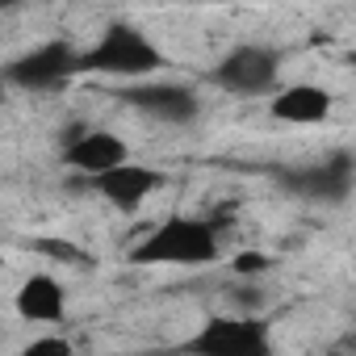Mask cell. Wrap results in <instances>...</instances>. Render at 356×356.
Here are the masks:
<instances>
[{"mask_svg":"<svg viewBox=\"0 0 356 356\" xmlns=\"http://www.w3.org/2000/svg\"><path fill=\"white\" fill-rule=\"evenodd\" d=\"M185 348L202 352V356H268L273 352V335H268V323H260L256 314L206 318L202 331L185 339Z\"/></svg>","mask_w":356,"mask_h":356,"instance_id":"4","label":"cell"},{"mask_svg":"<svg viewBox=\"0 0 356 356\" xmlns=\"http://www.w3.org/2000/svg\"><path fill=\"white\" fill-rule=\"evenodd\" d=\"M122 101L155 122H168V126H189L202 113V97L189 84H176V80H138V84L122 88Z\"/></svg>","mask_w":356,"mask_h":356,"instance_id":"7","label":"cell"},{"mask_svg":"<svg viewBox=\"0 0 356 356\" xmlns=\"http://www.w3.org/2000/svg\"><path fill=\"white\" fill-rule=\"evenodd\" d=\"M26 352H30V356H38V352H55V356H67V352H72V343H67V339H59V335H51V339H38V343H30Z\"/></svg>","mask_w":356,"mask_h":356,"instance_id":"12","label":"cell"},{"mask_svg":"<svg viewBox=\"0 0 356 356\" xmlns=\"http://www.w3.org/2000/svg\"><path fill=\"white\" fill-rule=\"evenodd\" d=\"M277 80H281V55L273 47H256V42L227 51L210 72V84L231 97H264L277 88Z\"/></svg>","mask_w":356,"mask_h":356,"instance_id":"3","label":"cell"},{"mask_svg":"<svg viewBox=\"0 0 356 356\" xmlns=\"http://www.w3.org/2000/svg\"><path fill=\"white\" fill-rule=\"evenodd\" d=\"M134 264H172V268H206L218 260V227L206 218L172 214L130 252Z\"/></svg>","mask_w":356,"mask_h":356,"instance_id":"2","label":"cell"},{"mask_svg":"<svg viewBox=\"0 0 356 356\" xmlns=\"http://www.w3.org/2000/svg\"><path fill=\"white\" fill-rule=\"evenodd\" d=\"M159 67H163L159 42L134 22H109L101 38L88 51H80V72H97L113 80H147Z\"/></svg>","mask_w":356,"mask_h":356,"instance_id":"1","label":"cell"},{"mask_svg":"<svg viewBox=\"0 0 356 356\" xmlns=\"http://www.w3.org/2000/svg\"><path fill=\"white\" fill-rule=\"evenodd\" d=\"M13 5H22V0H0V9H13Z\"/></svg>","mask_w":356,"mask_h":356,"instance_id":"14","label":"cell"},{"mask_svg":"<svg viewBox=\"0 0 356 356\" xmlns=\"http://www.w3.org/2000/svg\"><path fill=\"white\" fill-rule=\"evenodd\" d=\"M352 176H356L352 151H335V155H327V159H318V163L285 168V172H281V185H285V193H293V197L339 206V202H348V193H352Z\"/></svg>","mask_w":356,"mask_h":356,"instance_id":"6","label":"cell"},{"mask_svg":"<svg viewBox=\"0 0 356 356\" xmlns=\"http://www.w3.org/2000/svg\"><path fill=\"white\" fill-rule=\"evenodd\" d=\"M168 185V172L151 168V163H134V159H122L113 163L109 172L92 176V189L113 206V210H138L147 197H155L159 189Z\"/></svg>","mask_w":356,"mask_h":356,"instance_id":"8","label":"cell"},{"mask_svg":"<svg viewBox=\"0 0 356 356\" xmlns=\"http://www.w3.org/2000/svg\"><path fill=\"white\" fill-rule=\"evenodd\" d=\"M72 76H80V51L63 38L55 42H42L26 55H17L9 67H5V80L17 84V88H30V92H51V88H63Z\"/></svg>","mask_w":356,"mask_h":356,"instance_id":"5","label":"cell"},{"mask_svg":"<svg viewBox=\"0 0 356 356\" xmlns=\"http://www.w3.org/2000/svg\"><path fill=\"white\" fill-rule=\"evenodd\" d=\"M268 109H273L277 122L314 126V122H327V113H331V92L318 88V84H285V88H277V97H273Z\"/></svg>","mask_w":356,"mask_h":356,"instance_id":"10","label":"cell"},{"mask_svg":"<svg viewBox=\"0 0 356 356\" xmlns=\"http://www.w3.org/2000/svg\"><path fill=\"white\" fill-rule=\"evenodd\" d=\"M122 159H130V147H126V138L122 134H113V130H88V126H80L67 143H63V163L72 168V172H80V176H101V172H109L113 163H122Z\"/></svg>","mask_w":356,"mask_h":356,"instance_id":"9","label":"cell"},{"mask_svg":"<svg viewBox=\"0 0 356 356\" xmlns=\"http://www.w3.org/2000/svg\"><path fill=\"white\" fill-rule=\"evenodd\" d=\"M17 314L30 318V323H63V314H67V289L55 277L34 273L17 289Z\"/></svg>","mask_w":356,"mask_h":356,"instance_id":"11","label":"cell"},{"mask_svg":"<svg viewBox=\"0 0 356 356\" xmlns=\"http://www.w3.org/2000/svg\"><path fill=\"white\" fill-rule=\"evenodd\" d=\"M264 268H268V256H260V252H243L239 273H264Z\"/></svg>","mask_w":356,"mask_h":356,"instance_id":"13","label":"cell"}]
</instances>
